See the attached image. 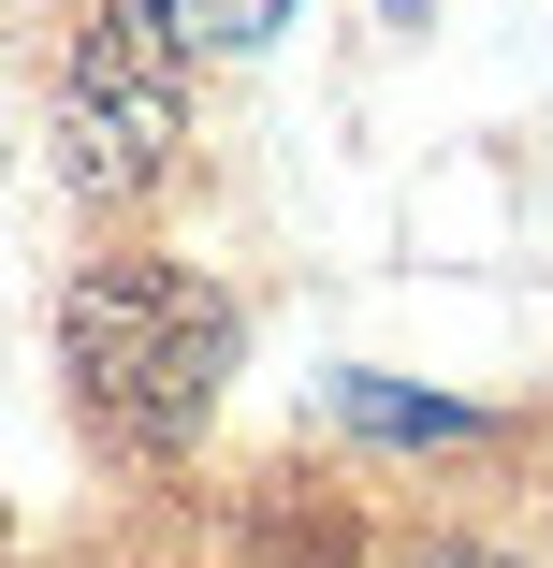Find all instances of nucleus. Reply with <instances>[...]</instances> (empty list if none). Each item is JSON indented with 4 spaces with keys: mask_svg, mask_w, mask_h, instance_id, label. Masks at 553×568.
I'll list each match as a JSON object with an SVG mask.
<instances>
[{
    "mask_svg": "<svg viewBox=\"0 0 553 568\" xmlns=\"http://www.w3.org/2000/svg\"><path fill=\"white\" fill-rule=\"evenodd\" d=\"M59 365H73L102 437L190 452L204 408H218V365H234V306L190 292V263H88L73 306H59Z\"/></svg>",
    "mask_w": 553,
    "mask_h": 568,
    "instance_id": "1",
    "label": "nucleus"
},
{
    "mask_svg": "<svg viewBox=\"0 0 553 568\" xmlns=\"http://www.w3.org/2000/svg\"><path fill=\"white\" fill-rule=\"evenodd\" d=\"M190 118V30H175V0H102V30L73 44V88H59V175L88 204H117L161 175Z\"/></svg>",
    "mask_w": 553,
    "mask_h": 568,
    "instance_id": "2",
    "label": "nucleus"
},
{
    "mask_svg": "<svg viewBox=\"0 0 553 568\" xmlns=\"http://www.w3.org/2000/svg\"><path fill=\"white\" fill-rule=\"evenodd\" d=\"M277 16H291V0H190V30H204V44H263Z\"/></svg>",
    "mask_w": 553,
    "mask_h": 568,
    "instance_id": "3",
    "label": "nucleus"
},
{
    "mask_svg": "<svg viewBox=\"0 0 553 568\" xmlns=\"http://www.w3.org/2000/svg\"><path fill=\"white\" fill-rule=\"evenodd\" d=\"M422 568H510V554H422Z\"/></svg>",
    "mask_w": 553,
    "mask_h": 568,
    "instance_id": "4",
    "label": "nucleus"
}]
</instances>
